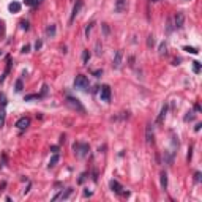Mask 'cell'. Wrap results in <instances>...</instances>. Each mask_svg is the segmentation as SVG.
Returning <instances> with one entry per match:
<instances>
[{
  "mask_svg": "<svg viewBox=\"0 0 202 202\" xmlns=\"http://www.w3.org/2000/svg\"><path fill=\"white\" fill-rule=\"evenodd\" d=\"M73 150H74V155L77 158H85L88 152H90V145L84 142H74L73 144Z\"/></svg>",
  "mask_w": 202,
  "mask_h": 202,
  "instance_id": "obj_1",
  "label": "cell"
},
{
  "mask_svg": "<svg viewBox=\"0 0 202 202\" xmlns=\"http://www.w3.org/2000/svg\"><path fill=\"white\" fill-rule=\"evenodd\" d=\"M73 85H74V88H77V90H87L88 88V79L84 74H77L74 82H73Z\"/></svg>",
  "mask_w": 202,
  "mask_h": 202,
  "instance_id": "obj_2",
  "label": "cell"
},
{
  "mask_svg": "<svg viewBox=\"0 0 202 202\" xmlns=\"http://www.w3.org/2000/svg\"><path fill=\"white\" fill-rule=\"evenodd\" d=\"M66 104H68L71 109H74V111H77V112H81V114H84V112H85V109H84V106L81 104V101L77 100V98L66 97Z\"/></svg>",
  "mask_w": 202,
  "mask_h": 202,
  "instance_id": "obj_3",
  "label": "cell"
},
{
  "mask_svg": "<svg viewBox=\"0 0 202 202\" xmlns=\"http://www.w3.org/2000/svg\"><path fill=\"white\" fill-rule=\"evenodd\" d=\"M109 186H111V189L114 191L115 194H123V196H128V191H123V186L117 182V180H111L109 182Z\"/></svg>",
  "mask_w": 202,
  "mask_h": 202,
  "instance_id": "obj_4",
  "label": "cell"
},
{
  "mask_svg": "<svg viewBox=\"0 0 202 202\" xmlns=\"http://www.w3.org/2000/svg\"><path fill=\"white\" fill-rule=\"evenodd\" d=\"M183 24H185V14L182 11H178V13H175V16H174V29H182Z\"/></svg>",
  "mask_w": 202,
  "mask_h": 202,
  "instance_id": "obj_5",
  "label": "cell"
},
{
  "mask_svg": "<svg viewBox=\"0 0 202 202\" xmlns=\"http://www.w3.org/2000/svg\"><path fill=\"white\" fill-rule=\"evenodd\" d=\"M100 98H101V101H106V103H109V101H111V87L109 85H103V87H101Z\"/></svg>",
  "mask_w": 202,
  "mask_h": 202,
  "instance_id": "obj_6",
  "label": "cell"
},
{
  "mask_svg": "<svg viewBox=\"0 0 202 202\" xmlns=\"http://www.w3.org/2000/svg\"><path fill=\"white\" fill-rule=\"evenodd\" d=\"M114 10H115V13H125L128 10V0H115Z\"/></svg>",
  "mask_w": 202,
  "mask_h": 202,
  "instance_id": "obj_7",
  "label": "cell"
},
{
  "mask_svg": "<svg viewBox=\"0 0 202 202\" xmlns=\"http://www.w3.org/2000/svg\"><path fill=\"white\" fill-rule=\"evenodd\" d=\"M82 5H84V2H82V0H76L74 7H73V13H71V18H70V24H71V22L76 19V16L79 14V11H81V8H82Z\"/></svg>",
  "mask_w": 202,
  "mask_h": 202,
  "instance_id": "obj_8",
  "label": "cell"
},
{
  "mask_svg": "<svg viewBox=\"0 0 202 202\" xmlns=\"http://www.w3.org/2000/svg\"><path fill=\"white\" fill-rule=\"evenodd\" d=\"M153 137H155V136H153V126L149 123L147 128H145V142H147V144H153V142H155Z\"/></svg>",
  "mask_w": 202,
  "mask_h": 202,
  "instance_id": "obj_9",
  "label": "cell"
},
{
  "mask_svg": "<svg viewBox=\"0 0 202 202\" xmlns=\"http://www.w3.org/2000/svg\"><path fill=\"white\" fill-rule=\"evenodd\" d=\"M16 126H18L19 130H27V128L30 126V119L29 117H21V119L16 122Z\"/></svg>",
  "mask_w": 202,
  "mask_h": 202,
  "instance_id": "obj_10",
  "label": "cell"
},
{
  "mask_svg": "<svg viewBox=\"0 0 202 202\" xmlns=\"http://www.w3.org/2000/svg\"><path fill=\"white\" fill-rule=\"evenodd\" d=\"M122 57H123V52H122V51H117V52H115V57H114V60H112V66H114V68H120V65H122Z\"/></svg>",
  "mask_w": 202,
  "mask_h": 202,
  "instance_id": "obj_11",
  "label": "cell"
},
{
  "mask_svg": "<svg viewBox=\"0 0 202 202\" xmlns=\"http://www.w3.org/2000/svg\"><path fill=\"white\" fill-rule=\"evenodd\" d=\"M71 193H73V189H71V188H68L65 193L62 191V193H59V194H55L54 198H52V201H57V199H68L70 196H71Z\"/></svg>",
  "mask_w": 202,
  "mask_h": 202,
  "instance_id": "obj_12",
  "label": "cell"
},
{
  "mask_svg": "<svg viewBox=\"0 0 202 202\" xmlns=\"http://www.w3.org/2000/svg\"><path fill=\"white\" fill-rule=\"evenodd\" d=\"M55 33H57V27H55V24H49L46 27V36L48 38H54Z\"/></svg>",
  "mask_w": 202,
  "mask_h": 202,
  "instance_id": "obj_13",
  "label": "cell"
},
{
  "mask_svg": "<svg viewBox=\"0 0 202 202\" xmlns=\"http://www.w3.org/2000/svg\"><path fill=\"white\" fill-rule=\"evenodd\" d=\"M8 10L11 11V13H19L21 11V3L19 2H11L8 5Z\"/></svg>",
  "mask_w": 202,
  "mask_h": 202,
  "instance_id": "obj_14",
  "label": "cell"
},
{
  "mask_svg": "<svg viewBox=\"0 0 202 202\" xmlns=\"http://www.w3.org/2000/svg\"><path fill=\"white\" fill-rule=\"evenodd\" d=\"M60 161V156H59V153H54L52 156H51V160H49V169L51 167H54L57 163Z\"/></svg>",
  "mask_w": 202,
  "mask_h": 202,
  "instance_id": "obj_15",
  "label": "cell"
},
{
  "mask_svg": "<svg viewBox=\"0 0 202 202\" xmlns=\"http://www.w3.org/2000/svg\"><path fill=\"white\" fill-rule=\"evenodd\" d=\"M166 114H167V104L163 106V109H161V112H160L158 119H156V123H161V122H163V119L166 117Z\"/></svg>",
  "mask_w": 202,
  "mask_h": 202,
  "instance_id": "obj_16",
  "label": "cell"
},
{
  "mask_svg": "<svg viewBox=\"0 0 202 202\" xmlns=\"http://www.w3.org/2000/svg\"><path fill=\"white\" fill-rule=\"evenodd\" d=\"M5 119H7V112H5V106H0V128L5 125Z\"/></svg>",
  "mask_w": 202,
  "mask_h": 202,
  "instance_id": "obj_17",
  "label": "cell"
},
{
  "mask_svg": "<svg viewBox=\"0 0 202 202\" xmlns=\"http://www.w3.org/2000/svg\"><path fill=\"white\" fill-rule=\"evenodd\" d=\"M22 88H24V81H22V79H18V81H16V84H14V92H16V93H21Z\"/></svg>",
  "mask_w": 202,
  "mask_h": 202,
  "instance_id": "obj_18",
  "label": "cell"
},
{
  "mask_svg": "<svg viewBox=\"0 0 202 202\" xmlns=\"http://www.w3.org/2000/svg\"><path fill=\"white\" fill-rule=\"evenodd\" d=\"M160 177H161V188L163 189H167V174L163 171Z\"/></svg>",
  "mask_w": 202,
  "mask_h": 202,
  "instance_id": "obj_19",
  "label": "cell"
},
{
  "mask_svg": "<svg viewBox=\"0 0 202 202\" xmlns=\"http://www.w3.org/2000/svg\"><path fill=\"white\" fill-rule=\"evenodd\" d=\"M10 70H11V59L8 57V59H7V70H5V73H3V76H2V77H0V82H3V81H5V77H7V74H8V73H10Z\"/></svg>",
  "mask_w": 202,
  "mask_h": 202,
  "instance_id": "obj_20",
  "label": "cell"
},
{
  "mask_svg": "<svg viewBox=\"0 0 202 202\" xmlns=\"http://www.w3.org/2000/svg\"><path fill=\"white\" fill-rule=\"evenodd\" d=\"M5 35H7V27H5L3 19H0V40L5 38Z\"/></svg>",
  "mask_w": 202,
  "mask_h": 202,
  "instance_id": "obj_21",
  "label": "cell"
},
{
  "mask_svg": "<svg viewBox=\"0 0 202 202\" xmlns=\"http://www.w3.org/2000/svg\"><path fill=\"white\" fill-rule=\"evenodd\" d=\"M158 52H160V55H166L167 54V43L166 41H163L160 44V51H158Z\"/></svg>",
  "mask_w": 202,
  "mask_h": 202,
  "instance_id": "obj_22",
  "label": "cell"
},
{
  "mask_svg": "<svg viewBox=\"0 0 202 202\" xmlns=\"http://www.w3.org/2000/svg\"><path fill=\"white\" fill-rule=\"evenodd\" d=\"M40 98H43L41 93H33V95H27L24 100H25V101H30V100H40Z\"/></svg>",
  "mask_w": 202,
  "mask_h": 202,
  "instance_id": "obj_23",
  "label": "cell"
},
{
  "mask_svg": "<svg viewBox=\"0 0 202 202\" xmlns=\"http://www.w3.org/2000/svg\"><path fill=\"white\" fill-rule=\"evenodd\" d=\"M88 60H90V52H88V51H84V52H82V63L87 65Z\"/></svg>",
  "mask_w": 202,
  "mask_h": 202,
  "instance_id": "obj_24",
  "label": "cell"
},
{
  "mask_svg": "<svg viewBox=\"0 0 202 202\" xmlns=\"http://www.w3.org/2000/svg\"><path fill=\"white\" fill-rule=\"evenodd\" d=\"M201 70H202V68H201V63H199L198 60H194V62H193V71L196 73V74H199Z\"/></svg>",
  "mask_w": 202,
  "mask_h": 202,
  "instance_id": "obj_25",
  "label": "cell"
},
{
  "mask_svg": "<svg viewBox=\"0 0 202 202\" xmlns=\"http://www.w3.org/2000/svg\"><path fill=\"white\" fill-rule=\"evenodd\" d=\"M93 25H95V22H90V24L85 27V38L90 36V32H92V29H93Z\"/></svg>",
  "mask_w": 202,
  "mask_h": 202,
  "instance_id": "obj_26",
  "label": "cell"
},
{
  "mask_svg": "<svg viewBox=\"0 0 202 202\" xmlns=\"http://www.w3.org/2000/svg\"><path fill=\"white\" fill-rule=\"evenodd\" d=\"M183 51H186V52H189V54H194V55L199 52V51L196 49V48H191V46H185V48H183Z\"/></svg>",
  "mask_w": 202,
  "mask_h": 202,
  "instance_id": "obj_27",
  "label": "cell"
},
{
  "mask_svg": "<svg viewBox=\"0 0 202 202\" xmlns=\"http://www.w3.org/2000/svg\"><path fill=\"white\" fill-rule=\"evenodd\" d=\"M7 97H5V93H0V106H7Z\"/></svg>",
  "mask_w": 202,
  "mask_h": 202,
  "instance_id": "obj_28",
  "label": "cell"
},
{
  "mask_svg": "<svg viewBox=\"0 0 202 202\" xmlns=\"http://www.w3.org/2000/svg\"><path fill=\"white\" fill-rule=\"evenodd\" d=\"M147 44H149V48H152L155 44V40H153V35H149V40H147Z\"/></svg>",
  "mask_w": 202,
  "mask_h": 202,
  "instance_id": "obj_29",
  "label": "cell"
},
{
  "mask_svg": "<svg viewBox=\"0 0 202 202\" xmlns=\"http://www.w3.org/2000/svg\"><path fill=\"white\" fill-rule=\"evenodd\" d=\"M21 29H22V30H29V22H27V21H22V22H21Z\"/></svg>",
  "mask_w": 202,
  "mask_h": 202,
  "instance_id": "obj_30",
  "label": "cell"
},
{
  "mask_svg": "<svg viewBox=\"0 0 202 202\" xmlns=\"http://www.w3.org/2000/svg\"><path fill=\"white\" fill-rule=\"evenodd\" d=\"M24 3L27 5V7H33V5H36L35 0H24Z\"/></svg>",
  "mask_w": 202,
  "mask_h": 202,
  "instance_id": "obj_31",
  "label": "cell"
},
{
  "mask_svg": "<svg viewBox=\"0 0 202 202\" xmlns=\"http://www.w3.org/2000/svg\"><path fill=\"white\" fill-rule=\"evenodd\" d=\"M191 156H193V147H189V149H188V156H186V160L191 161Z\"/></svg>",
  "mask_w": 202,
  "mask_h": 202,
  "instance_id": "obj_32",
  "label": "cell"
},
{
  "mask_svg": "<svg viewBox=\"0 0 202 202\" xmlns=\"http://www.w3.org/2000/svg\"><path fill=\"white\" fill-rule=\"evenodd\" d=\"M194 182H196V183L201 182V172H196V174H194Z\"/></svg>",
  "mask_w": 202,
  "mask_h": 202,
  "instance_id": "obj_33",
  "label": "cell"
},
{
  "mask_svg": "<svg viewBox=\"0 0 202 202\" xmlns=\"http://www.w3.org/2000/svg\"><path fill=\"white\" fill-rule=\"evenodd\" d=\"M103 25V30H104V35H109V27H108V24H101Z\"/></svg>",
  "mask_w": 202,
  "mask_h": 202,
  "instance_id": "obj_34",
  "label": "cell"
},
{
  "mask_svg": "<svg viewBox=\"0 0 202 202\" xmlns=\"http://www.w3.org/2000/svg\"><path fill=\"white\" fill-rule=\"evenodd\" d=\"M101 52H103V48L100 46V43H97V55H101Z\"/></svg>",
  "mask_w": 202,
  "mask_h": 202,
  "instance_id": "obj_35",
  "label": "cell"
},
{
  "mask_svg": "<svg viewBox=\"0 0 202 202\" xmlns=\"http://www.w3.org/2000/svg\"><path fill=\"white\" fill-rule=\"evenodd\" d=\"M22 52H24V54H27V52H30V46H29V44H25V46H24V48H22Z\"/></svg>",
  "mask_w": 202,
  "mask_h": 202,
  "instance_id": "obj_36",
  "label": "cell"
},
{
  "mask_svg": "<svg viewBox=\"0 0 202 202\" xmlns=\"http://www.w3.org/2000/svg\"><path fill=\"white\" fill-rule=\"evenodd\" d=\"M41 46H43V41H36V43H35V49H36V51L41 49Z\"/></svg>",
  "mask_w": 202,
  "mask_h": 202,
  "instance_id": "obj_37",
  "label": "cell"
},
{
  "mask_svg": "<svg viewBox=\"0 0 202 202\" xmlns=\"http://www.w3.org/2000/svg\"><path fill=\"white\" fill-rule=\"evenodd\" d=\"M93 74L97 76V77H100L101 74H103V70H97V71H93Z\"/></svg>",
  "mask_w": 202,
  "mask_h": 202,
  "instance_id": "obj_38",
  "label": "cell"
},
{
  "mask_svg": "<svg viewBox=\"0 0 202 202\" xmlns=\"http://www.w3.org/2000/svg\"><path fill=\"white\" fill-rule=\"evenodd\" d=\"M201 126H202V123H198V125L194 126V131H201Z\"/></svg>",
  "mask_w": 202,
  "mask_h": 202,
  "instance_id": "obj_39",
  "label": "cell"
},
{
  "mask_svg": "<svg viewBox=\"0 0 202 202\" xmlns=\"http://www.w3.org/2000/svg\"><path fill=\"white\" fill-rule=\"evenodd\" d=\"M51 150H52V152H54V153H57V150H59V147H57V145H52V147H51Z\"/></svg>",
  "mask_w": 202,
  "mask_h": 202,
  "instance_id": "obj_40",
  "label": "cell"
},
{
  "mask_svg": "<svg viewBox=\"0 0 202 202\" xmlns=\"http://www.w3.org/2000/svg\"><path fill=\"white\" fill-rule=\"evenodd\" d=\"M194 109H196V111L199 112V111H201V106H199V104H194Z\"/></svg>",
  "mask_w": 202,
  "mask_h": 202,
  "instance_id": "obj_41",
  "label": "cell"
},
{
  "mask_svg": "<svg viewBox=\"0 0 202 202\" xmlns=\"http://www.w3.org/2000/svg\"><path fill=\"white\" fill-rule=\"evenodd\" d=\"M149 2H153V3H158V2H163V0H149Z\"/></svg>",
  "mask_w": 202,
  "mask_h": 202,
  "instance_id": "obj_42",
  "label": "cell"
},
{
  "mask_svg": "<svg viewBox=\"0 0 202 202\" xmlns=\"http://www.w3.org/2000/svg\"><path fill=\"white\" fill-rule=\"evenodd\" d=\"M43 2V0H35V3H41Z\"/></svg>",
  "mask_w": 202,
  "mask_h": 202,
  "instance_id": "obj_43",
  "label": "cell"
}]
</instances>
